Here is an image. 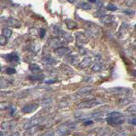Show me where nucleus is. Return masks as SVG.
Instances as JSON below:
<instances>
[{
  "label": "nucleus",
  "instance_id": "obj_1",
  "mask_svg": "<svg viewBox=\"0 0 136 136\" xmlns=\"http://www.w3.org/2000/svg\"><path fill=\"white\" fill-rule=\"evenodd\" d=\"M104 100L101 99H93L89 100H86V101L81 102L80 104L77 106V108L78 109H89L95 107V106H98L100 105L104 104Z\"/></svg>",
  "mask_w": 136,
  "mask_h": 136
},
{
  "label": "nucleus",
  "instance_id": "obj_2",
  "mask_svg": "<svg viewBox=\"0 0 136 136\" xmlns=\"http://www.w3.org/2000/svg\"><path fill=\"white\" fill-rule=\"evenodd\" d=\"M86 30L89 36H91L92 38H97L100 35V27L91 22L86 24Z\"/></svg>",
  "mask_w": 136,
  "mask_h": 136
},
{
  "label": "nucleus",
  "instance_id": "obj_3",
  "mask_svg": "<svg viewBox=\"0 0 136 136\" xmlns=\"http://www.w3.org/2000/svg\"><path fill=\"white\" fill-rule=\"evenodd\" d=\"M44 119H45L44 116H40V118H33L29 122H27V123L24 125V128L27 129V128H30L32 127H34V126H38L44 121Z\"/></svg>",
  "mask_w": 136,
  "mask_h": 136
},
{
  "label": "nucleus",
  "instance_id": "obj_4",
  "mask_svg": "<svg viewBox=\"0 0 136 136\" xmlns=\"http://www.w3.org/2000/svg\"><path fill=\"white\" fill-rule=\"evenodd\" d=\"M108 91L112 94H116V95H126V94L130 93L131 89L125 88V87H114V88L109 89Z\"/></svg>",
  "mask_w": 136,
  "mask_h": 136
},
{
  "label": "nucleus",
  "instance_id": "obj_5",
  "mask_svg": "<svg viewBox=\"0 0 136 136\" xmlns=\"http://www.w3.org/2000/svg\"><path fill=\"white\" fill-rule=\"evenodd\" d=\"M72 50H71L70 48L68 47H64V46H60L56 48H54V54L58 56H65L67 55V54H70Z\"/></svg>",
  "mask_w": 136,
  "mask_h": 136
},
{
  "label": "nucleus",
  "instance_id": "obj_6",
  "mask_svg": "<svg viewBox=\"0 0 136 136\" xmlns=\"http://www.w3.org/2000/svg\"><path fill=\"white\" fill-rule=\"evenodd\" d=\"M106 122L111 125H120L123 123L124 118L123 116H118V118H112V116H107Z\"/></svg>",
  "mask_w": 136,
  "mask_h": 136
},
{
  "label": "nucleus",
  "instance_id": "obj_7",
  "mask_svg": "<svg viewBox=\"0 0 136 136\" xmlns=\"http://www.w3.org/2000/svg\"><path fill=\"white\" fill-rule=\"evenodd\" d=\"M16 126V122L14 120H10V121H5V122H3L1 124H0V128L3 130H9V129H12L14 128Z\"/></svg>",
  "mask_w": 136,
  "mask_h": 136
},
{
  "label": "nucleus",
  "instance_id": "obj_8",
  "mask_svg": "<svg viewBox=\"0 0 136 136\" xmlns=\"http://www.w3.org/2000/svg\"><path fill=\"white\" fill-rule=\"evenodd\" d=\"M38 108V105L35 104V103H32V104H28L25 106L23 108L21 109V112L25 113V114H29V113L34 112Z\"/></svg>",
  "mask_w": 136,
  "mask_h": 136
},
{
  "label": "nucleus",
  "instance_id": "obj_9",
  "mask_svg": "<svg viewBox=\"0 0 136 136\" xmlns=\"http://www.w3.org/2000/svg\"><path fill=\"white\" fill-rule=\"evenodd\" d=\"M6 24L7 26L10 27H13V28H19L21 27V23L20 21L16 20L15 18H12V17H9L7 19V21H6Z\"/></svg>",
  "mask_w": 136,
  "mask_h": 136
},
{
  "label": "nucleus",
  "instance_id": "obj_10",
  "mask_svg": "<svg viewBox=\"0 0 136 136\" xmlns=\"http://www.w3.org/2000/svg\"><path fill=\"white\" fill-rule=\"evenodd\" d=\"M76 39H77V43L78 45H83V44H87V42H88V39H87L86 36L81 32H78L76 33Z\"/></svg>",
  "mask_w": 136,
  "mask_h": 136
},
{
  "label": "nucleus",
  "instance_id": "obj_11",
  "mask_svg": "<svg viewBox=\"0 0 136 136\" xmlns=\"http://www.w3.org/2000/svg\"><path fill=\"white\" fill-rule=\"evenodd\" d=\"M3 57L7 61H9V62H18V61L20 60V58H19L18 54L15 53H10V54H5V55H3Z\"/></svg>",
  "mask_w": 136,
  "mask_h": 136
},
{
  "label": "nucleus",
  "instance_id": "obj_12",
  "mask_svg": "<svg viewBox=\"0 0 136 136\" xmlns=\"http://www.w3.org/2000/svg\"><path fill=\"white\" fill-rule=\"evenodd\" d=\"M48 44H50V47L56 48L58 47H60V44H61V41L60 39V38L58 37H54L50 39H48Z\"/></svg>",
  "mask_w": 136,
  "mask_h": 136
},
{
  "label": "nucleus",
  "instance_id": "obj_13",
  "mask_svg": "<svg viewBox=\"0 0 136 136\" xmlns=\"http://www.w3.org/2000/svg\"><path fill=\"white\" fill-rule=\"evenodd\" d=\"M92 63V58L91 57H85L84 59L79 63V67L81 69H84V68L89 67Z\"/></svg>",
  "mask_w": 136,
  "mask_h": 136
},
{
  "label": "nucleus",
  "instance_id": "obj_14",
  "mask_svg": "<svg viewBox=\"0 0 136 136\" xmlns=\"http://www.w3.org/2000/svg\"><path fill=\"white\" fill-rule=\"evenodd\" d=\"M114 19H115L114 16L112 15H105L100 17V21L104 24H110L112 23V22H113Z\"/></svg>",
  "mask_w": 136,
  "mask_h": 136
},
{
  "label": "nucleus",
  "instance_id": "obj_15",
  "mask_svg": "<svg viewBox=\"0 0 136 136\" xmlns=\"http://www.w3.org/2000/svg\"><path fill=\"white\" fill-rule=\"evenodd\" d=\"M42 61H43L44 64H47V65H55L57 63V60L54 59V58L51 57L50 55L44 56L43 59H42Z\"/></svg>",
  "mask_w": 136,
  "mask_h": 136
},
{
  "label": "nucleus",
  "instance_id": "obj_16",
  "mask_svg": "<svg viewBox=\"0 0 136 136\" xmlns=\"http://www.w3.org/2000/svg\"><path fill=\"white\" fill-rule=\"evenodd\" d=\"M103 68H104V64L101 63V62H96L94 64V66H92V71L95 72H99L100 71L103 70Z\"/></svg>",
  "mask_w": 136,
  "mask_h": 136
},
{
  "label": "nucleus",
  "instance_id": "obj_17",
  "mask_svg": "<svg viewBox=\"0 0 136 136\" xmlns=\"http://www.w3.org/2000/svg\"><path fill=\"white\" fill-rule=\"evenodd\" d=\"M93 90L92 87H84V88L80 89L77 92V95H86V94L90 93Z\"/></svg>",
  "mask_w": 136,
  "mask_h": 136
},
{
  "label": "nucleus",
  "instance_id": "obj_18",
  "mask_svg": "<svg viewBox=\"0 0 136 136\" xmlns=\"http://www.w3.org/2000/svg\"><path fill=\"white\" fill-rule=\"evenodd\" d=\"M29 70L32 72H38L41 71V67L38 64L32 63L31 65H29Z\"/></svg>",
  "mask_w": 136,
  "mask_h": 136
},
{
  "label": "nucleus",
  "instance_id": "obj_19",
  "mask_svg": "<svg viewBox=\"0 0 136 136\" xmlns=\"http://www.w3.org/2000/svg\"><path fill=\"white\" fill-rule=\"evenodd\" d=\"M12 106V105L9 102L3 101L0 102V111H4V110H9Z\"/></svg>",
  "mask_w": 136,
  "mask_h": 136
},
{
  "label": "nucleus",
  "instance_id": "obj_20",
  "mask_svg": "<svg viewBox=\"0 0 136 136\" xmlns=\"http://www.w3.org/2000/svg\"><path fill=\"white\" fill-rule=\"evenodd\" d=\"M66 60L71 64H76L77 62V60H78V57L77 55H69V54H67Z\"/></svg>",
  "mask_w": 136,
  "mask_h": 136
},
{
  "label": "nucleus",
  "instance_id": "obj_21",
  "mask_svg": "<svg viewBox=\"0 0 136 136\" xmlns=\"http://www.w3.org/2000/svg\"><path fill=\"white\" fill-rule=\"evenodd\" d=\"M78 7L83 9H85V10H89V9H92V5L89 4V3H87V2H83L81 4H78Z\"/></svg>",
  "mask_w": 136,
  "mask_h": 136
},
{
  "label": "nucleus",
  "instance_id": "obj_22",
  "mask_svg": "<svg viewBox=\"0 0 136 136\" xmlns=\"http://www.w3.org/2000/svg\"><path fill=\"white\" fill-rule=\"evenodd\" d=\"M39 129H40V127H38V126H34V127H32L30 128H27V133H25V134H29V135L34 134L35 133L38 132V130H39Z\"/></svg>",
  "mask_w": 136,
  "mask_h": 136
},
{
  "label": "nucleus",
  "instance_id": "obj_23",
  "mask_svg": "<svg viewBox=\"0 0 136 136\" xmlns=\"http://www.w3.org/2000/svg\"><path fill=\"white\" fill-rule=\"evenodd\" d=\"M66 27L68 29H74L77 27V25L75 21H71V20H68L66 21Z\"/></svg>",
  "mask_w": 136,
  "mask_h": 136
},
{
  "label": "nucleus",
  "instance_id": "obj_24",
  "mask_svg": "<svg viewBox=\"0 0 136 136\" xmlns=\"http://www.w3.org/2000/svg\"><path fill=\"white\" fill-rule=\"evenodd\" d=\"M3 36H4L6 38H9L12 36V31L9 28H4L3 30Z\"/></svg>",
  "mask_w": 136,
  "mask_h": 136
},
{
  "label": "nucleus",
  "instance_id": "obj_25",
  "mask_svg": "<svg viewBox=\"0 0 136 136\" xmlns=\"http://www.w3.org/2000/svg\"><path fill=\"white\" fill-rule=\"evenodd\" d=\"M44 77V74H40V75H32V76H29L28 78L32 81H38V80H42Z\"/></svg>",
  "mask_w": 136,
  "mask_h": 136
},
{
  "label": "nucleus",
  "instance_id": "obj_26",
  "mask_svg": "<svg viewBox=\"0 0 136 136\" xmlns=\"http://www.w3.org/2000/svg\"><path fill=\"white\" fill-rule=\"evenodd\" d=\"M122 116V114L119 112H112L108 114V116H112V118H118V116Z\"/></svg>",
  "mask_w": 136,
  "mask_h": 136
},
{
  "label": "nucleus",
  "instance_id": "obj_27",
  "mask_svg": "<svg viewBox=\"0 0 136 136\" xmlns=\"http://www.w3.org/2000/svg\"><path fill=\"white\" fill-rule=\"evenodd\" d=\"M58 132L60 133L59 134H61V135H66V134H68L70 133V131L68 130L66 128H61L59 129V130H58Z\"/></svg>",
  "mask_w": 136,
  "mask_h": 136
},
{
  "label": "nucleus",
  "instance_id": "obj_28",
  "mask_svg": "<svg viewBox=\"0 0 136 136\" xmlns=\"http://www.w3.org/2000/svg\"><path fill=\"white\" fill-rule=\"evenodd\" d=\"M7 44V38L3 35H0V45L1 46H4Z\"/></svg>",
  "mask_w": 136,
  "mask_h": 136
},
{
  "label": "nucleus",
  "instance_id": "obj_29",
  "mask_svg": "<svg viewBox=\"0 0 136 136\" xmlns=\"http://www.w3.org/2000/svg\"><path fill=\"white\" fill-rule=\"evenodd\" d=\"M127 112L130 113H136V105H132L127 108Z\"/></svg>",
  "mask_w": 136,
  "mask_h": 136
},
{
  "label": "nucleus",
  "instance_id": "obj_30",
  "mask_svg": "<svg viewBox=\"0 0 136 136\" xmlns=\"http://www.w3.org/2000/svg\"><path fill=\"white\" fill-rule=\"evenodd\" d=\"M16 72V71L15 68L13 67H8L7 69H6V73L9 74V75H12V74H15Z\"/></svg>",
  "mask_w": 136,
  "mask_h": 136
},
{
  "label": "nucleus",
  "instance_id": "obj_31",
  "mask_svg": "<svg viewBox=\"0 0 136 136\" xmlns=\"http://www.w3.org/2000/svg\"><path fill=\"white\" fill-rule=\"evenodd\" d=\"M106 9H108V10H111V11H115L118 9V7H116V6L114 4H108L107 6H106Z\"/></svg>",
  "mask_w": 136,
  "mask_h": 136
},
{
  "label": "nucleus",
  "instance_id": "obj_32",
  "mask_svg": "<svg viewBox=\"0 0 136 136\" xmlns=\"http://www.w3.org/2000/svg\"><path fill=\"white\" fill-rule=\"evenodd\" d=\"M9 86V83L5 80H0V89L5 88V87Z\"/></svg>",
  "mask_w": 136,
  "mask_h": 136
},
{
  "label": "nucleus",
  "instance_id": "obj_33",
  "mask_svg": "<svg viewBox=\"0 0 136 136\" xmlns=\"http://www.w3.org/2000/svg\"><path fill=\"white\" fill-rule=\"evenodd\" d=\"M131 101V99H129V98H125V99H122L121 100V104L122 105H127L128 104L129 102Z\"/></svg>",
  "mask_w": 136,
  "mask_h": 136
},
{
  "label": "nucleus",
  "instance_id": "obj_34",
  "mask_svg": "<svg viewBox=\"0 0 136 136\" xmlns=\"http://www.w3.org/2000/svg\"><path fill=\"white\" fill-rule=\"evenodd\" d=\"M45 33H46V30L44 28H41L39 30V35H40V38H43L45 36Z\"/></svg>",
  "mask_w": 136,
  "mask_h": 136
},
{
  "label": "nucleus",
  "instance_id": "obj_35",
  "mask_svg": "<svg viewBox=\"0 0 136 136\" xmlns=\"http://www.w3.org/2000/svg\"><path fill=\"white\" fill-rule=\"evenodd\" d=\"M134 0H126V4L128 6H132L133 4H134Z\"/></svg>",
  "mask_w": 136,
  "mask_h": 136
},
{
  "label": "nucleus",
  "instance_id": "obj_36",
  "mask_svg": "<svg viewBox=\"0 0 136 136\" xmlns=\"http://www.w3.org/2000/svg\"><path fill=\"white\" fill-rule=\"evenodd\" d=\"M108 130L107 129H106V130L103 132V133H101V134H100V136H108Z\"/></svg>",
  "mask_w": 136,
  "mask_h": 136
},
{
  "label": "nucleus",
  "instance_id": "obj_37",
  "mask_svg": "<svg viewBox=\"0 0 136 136\" xmlns=\"http://www.w3.org/2000/svg\"><path fill=\"white\" fill-rule=\"evenodd\" d=\"M9 136H21V134H20V133H19V132H14L13 134H11Z\"/></svg>",
  "mask_w": 136,
  "mask_h": 136
},
{
  "label": "nucleus",
  "instance_id": "obj_38",
  "mask_svg": "<svg viewBox=\"0 0 136 136\" xmlns=\"http://www.w3.org/2000/svg\"><path fill=\"white\" fill-rule=\"evenodd\" d=\"M93 123V122L92 121H86V122H84V125H89V124H92Z\"/></svg>",
  "mask_w": 136,
  "mask_h": 136
},
{
  "label": "nucleus",
  "instance_id": "obj_39",
  "mask_svg": "<svg viewBox=\"0 0 136 136\" xmlns=\"http://www.w3.org/2000/svg\"><path fill=\"white\" fill-rule=\"evenodd\" d=\"M129 122L132 124H136V119H131V120H129Z\"/></svg>",
  "mask_w": 136,
  "mask_h": 136
},
{
  "label": "nucleus",
  "instance_id": "obj_40",
  "mask_svg": "<svg viewBox=\"0 0 136 136\" xmlns=\"http://www.w3.org/2000/svg\"><path fill=\"white\" fill-rule=\"evenodd\" d=\"M125 13H128V14H129V15H134V11H132V10H126L125 11Z\"/></svg>",
  "mask_w": 136,
  "mask_h": 136
},
{
  "label": "nucleus",
  "instance_id": "obj_41",
  "mask_svg": "<svg viewBox=\"0 0 136 136\" xmlns=\"http://www.w3.org/2000/svg\"><path fill=\"white\" fill-rule=\"evenodd\" d=\"M45 83H54V80H48V81H45Z\"/></svg>",
  "mask_w": 136,
  "mask_h": 136
},
{
  "label": "nucleus",
  "instance_id": "obj_42",
  "mask_svg": "<svg viewBox=\"0 0 136 136\" xmlns=\"http://www.w3.org/2000/svg\"><path fill=\"white\" fill-rule=\"evenodd\" d=\"M132 75L136 77V70H133L132 71Z\"/></svg>",
  "mask_w": 136,
  "mask_h": 136
},
{
  "label": "nucleus",
  "instance_id": "obj_43",
  "mask_svg": "<svg viewBox=\"0 0 136 136\" xmlns=\"http://www.w3.org/2000/svg\"><path fill=\"white\" fill-rule=\"evenodd\" d=\"M86 136H96V134H95V133H92V134H87Z\"/></svg>",
  "mask_w": 136,
  "mask_h": 136
},
{
  "label": "nucleus",
  "instance_id": "obj_44",
  "mask_svg": "<svg viewBox=\"0 0 136 136\" xmlns=\"http://www.w3.org/2000/svg\"><path fill=\"white\" fill-rule=\"evenodd\" d=\"M111 136H118V134H116V133H114V134H112Z\"/></svg>",
  "mask_w": 136,
  "mask_h": 136
},
{
  "label": "nucleus",
  "instance_id": "obj_45",
  "mask_svg": "<svg viewBox=\"0 0 136 136\" xmlns=\"http://www.w3.org/2000/svg\"><path fill=\"white\" fill-rule=\"evenodd\" d=\"M89 2H91V3H95L96 2V0H89Z\"/></svg>",
  "mask_w": 136,
  "mask_h": 136
},
{
  "label": "nucleus",
  "instance_id": "obj_46",
  "mask_svg": "<svg viewBox=\"0 0 136 136\" xmlns=\"http://www.w3.org/2000/svg\"><path fill=\"white\" fill-rule=\"evenodd\" d=\"M68 2H70V3H73V2H75V0H68Z\"/></svg>",
  "mask_w": 136,
  "mask_h": 136
},
{
  "label": "nucleus",
  "instance_id": "obj_47",
  "mask_svg": "<svg viewBox=\"0 0 136 136\" xmlns=\"http://www.w3.org/2000/svg\"><path fill=\"white\" fill-rule=\"evenodd\" d=\"M2 12H3V9H2L1 7H0V15L2 14Z\"/></svg>",
  "mask_w": 136,
  "mask_h": 136
},
{
  "label": "nucleus",
  "instance_id": "obj_48",
  "mask_svg": "<svg viewBox=\"0 0 136 136\" xmlns=\"http://www.w3.org/2000/svg\"><path fill=\"white\" fill-rule=\"evenodd\" d=\"M4 95V92H0V95Z\"/></svg>",
  "mask_w": 136,
  "mask_h": 136
},
{
  "label": "nucleus",
  "instance_id": "obj_49",
  "mask_svg": "<svg viewBox=\"0 0 136 136\" xmlns=\"http://www.w3.org/2000/svg\"><path fill=\"white\" fill-rule=\"evenodd\" d=\"M0 136H4V134H3L2 132H0Z\"/></svg>",
  "mask_w": 136,
  "mask_h": 136
},
{
  "label": "nucleus",
  "instance_id": "obj_50",
  "mask_svg": "<svg viewBox=\"0 0 136 136\" xmlns=\"http://www.w3.org/2000/svg\"><path fill=\"white\" fill-rule=\"evenodd\" d=\"M134 2H135V3H136V0H134Z\"/></svg>",
  "mask_w": 136,
  "mask_h": 136
},
{
  "label": "nucleus",
  "instance_id": "obj_51",
  "mask_svg": "<svg viewBox=\"0 0 136 136\" xmlns=\"http://www.w3.org/2000/svg\"><path fill=\"white\" fill-rule=\"evenodd\" d=\"M0 72H1V69H0Z\"/></svg>",
  "mask_w": 136,
  "mask_h": 136
}]
</instances>
